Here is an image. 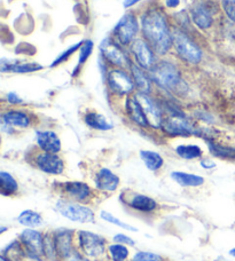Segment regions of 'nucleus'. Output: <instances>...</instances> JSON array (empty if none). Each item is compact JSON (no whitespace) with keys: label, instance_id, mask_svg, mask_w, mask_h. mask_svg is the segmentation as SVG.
I'll return each mask as SVG.
<instances>
[{"label":"nucleus","instance_id":"obj_39","mask_svg":"<svg viewBox=\"0 0 235 261\" xmlns=\"http://www.w3.org/2000/svg\"><path fill=\"white\" fill-rule=\"evenodd\" d=\"M7 101L9 102V103H12V105H21L22 102H23V100L21 99V97L18 96L16 93H14V92L8 93V94H7Z\"/></svg>","mask_w":235,"mask_h":261},{"label":"nucleus","instance_id":"obj_12","mask_svg":"<svg viewBox=\"0 0 235 261\" xmlns=\"http://www.w3.org/2000/svg\"><path fill=\"white\" fill-rule=\"evenodd\" d=\"M135 96H137V100L139 101L140 106L143 107L149 126L153 128H161L164 118L162 115V110L157 106L156 102L149 96V94H144V93H137Z\"/></svg>","mask_w":235,"mask_h":261},{"label":"nucleus","instance_id":"obj_4","mask_svg":"<svg viewBox=\"0 0 235 261\" xmlns=\"http://www.w3.org/2000/svg\"><path fill=\"white\" fill-rule=\"evenodd\" d=\"M141 30V25L137 16L133 13H128L121 17L112 30V38L117 43L123 46H130L138 38V34Z\"/></svg>","mask_w":235,"mask_h":261},{"label":"nucleus","instance_id":"obj_3","mask_svg":"<svg viewBox=\"0 0 235 261\" xmlns=\"http://www.w3.org/2000/svg\"><path fill=\"white\" fill-rule=\"evenodd\" d=\"M172 44L176 53L182 62L190 65L199 64L203 59L200 46L181 29L172 30Z\"/></svg>","mask_w":235,"mask_h":261},{"label":"nucleus","instance_id":"obj_32","mask_svg":"<svg viewBox=\"0 0 235 261\" xmlns=\"http://www.w3.org/2000/svg\"><path fill=\"white\" fill-rule=\"evenodd\" d=\"M3 257L8 261H21L23 257V249L18 244V242H13L11 245H8L7 249L4 251Z\"/></svg>","mask_w":235,"mask_h":261},{"label":"nucleus","instance_id":"obj_5","mask_svg":"<svg viewBox=\"0 0 235 261\" xmlns=\"http://www.w3.org/2000/svg\"><path fill=\"white\" fill-rule=\"evenodd\" d=\"M106 82L109 91L117 96H130L135 90L131 73L122 68H111L108 70Z\"/></svg>","mask_w":235,"mask_h":261},{"label":"nucleus","instance_id":"obj_18","mask_svg":"<svg viewBox=\"0 0 235 261\" xmlns=\"http://www.w3.org/2000/svg\"><path fill=\"white\" fill-rule=\"evenodd\" d=\"M54 243L56 252L61 258L67 259L74 252L73 234L69 230H59L54 234Z\"/></svg>","mask_w":235,"mask_h":261},{"label":"nucleus","instance_id":"obj_16","mask_svg":"<svg viewBox=\"0 0 235 261\" xmlns=\"http://www.w3.org/2000/svg\"><path fill=\"white\" fill-rule=\"evenodd\" d=\"M129 69L138 93L149 94L152 91V79H150L149 73L145 69L139 67L137 63H131Z\"/></svg>","mask_w":235,"mask_h":261},{"label":"nucleus","instance_id":"obj_28","mask_svg":"<svg viewBox=\"0 0 235 261\" xmlns=\"http://www.w3.org/2000/svg\"><path fill=\"white\" fill-rule=\"evenodd\" d=\"M208 147L210 152L214 156L224 158V160H235V148L224 144L216 143L214 141H208Z\"/></svg>","mask_w":235,"mask_h":261},{"label":"nucleus","instance_id":"obj_30","mask_svg":"<svg viewBox=\"0 0 235 261\" xmlns=\"http://www.w3.org/2000/svg\"><path fill=\"white\" fill-rule=\"evenodd\" d=\"M177 155L184 160H196L202 156V149L196 144H181L176 148Z\"/></svg>","mask_w":235,"mask_h":261},{"label":"nucleus","instance_id":"obj_31","mask_svg":"<svg viewBox=\"0 0 235 261\" xmlns=\"http://www.w3.org/2000/svg\"><path fill=\"white\" fill-rule=\"evenodd\" d=\"M93 47H94V44L92 40H85L82 45L81 47V54H79V59H78V64L76 69L74 70V74H76L79 69H81L84 64H85V62L87 61V59L91 57V54L93 52Z\"/></svg>","mask_w":235,"mask_h":261},{"label":"nucleus","instance_id":"obj_37","mask_svg":"<svg viewBox=\"0 0 235 261\" xmlns=\"http://www.w3.org/2000/svg\"><path fill=\"white\" fill-rule=\"evenodd\" d=\"M132 261H164L162 257L158 254L150 253V252H138L134 255Z\"/></svg>","mask_w":235,"mask_h":261},{"label":"nucleus","instance_id":"obj_35","mask_svg":"<svg viewBox=\"0 0 235 261\" xmlns=\"http://www.w3.org/2000/svg\"><path fill=\"white\" fill-rule=\"evenodd\" d=\"M83 43H84V41H81V43H78V44H75L74 46H72V47L65 50V52L61 53L60 57H59L58 59H56V60H54L53 63L51 64V67H52V68L56 67V65H59V64H61V63H63V62L67 61V60H68L70 57H72V55H73L74 53L77 52V49H79V48L82 47Z\"/></svg>","mask_w":235,"mask_h":261},{"label":"nucleus","instance_id":"obj_45","mask_svg":"<svg viewBox=\"0 0 235 261\" xmlns=\"http://www.w3.org/2000/svg\"><path fill=\"white\" fill-rule=\"evenodd\" d=\"M0 261H8L6 258H5V257H3V255H2V258H0Z\"/></svg>","mask_w":235,"mask_h":261},{"label":"nucleus","instance_id":"obj_15","mask_svg":"<svg viewBox=\"0 0 235 261\" xmlns=\"http://www.w3.org/2000/svg\"><path fill=\"white\" fill-rule=\"evenodd\" d=\"M191 17L194 24L201 30H208L214 23L213 14L204 4H197L191 11Z\"/></svg>","mask_w":235,"mask_h":261},{"label":"nucleus","instance_id":"obj_26","mask_svg":"<svg viewBox=\"0 0 235 261\" xmlns=\"http://www.w3.org/2000/svg\"><path fill=\"white\" fill-rule=\"evenodd\" d=\"M140 158L150 171H158L164 164L163 157L159 153L150 150H141Z\"/></svg>","mask_w":235,"mask_h":261},{"label":"nucleus","instance_id":"obj_43","mask_svg":"<svg viewBox=\"0 0 235 261\" xmlns=\"http://www.w3.org/2000/svg\"><path fill=\"white\" fill-rule=\"evenodd\" d=\"M140 2H143V0H125L123 5H124L125 8H130V7L134 6L135 4H138Z\"/></svg>","mask_w":235,"mask_h":261},{"label":"nucleus","instance_id":"obj_44","mask_svg":"<svg viewBox=\"0 0 235 261\" xmlns=\"http://www.w3.org/2000/svg\"><path fill=\"white\" fill-rule=\"evenodd\" d=\"M229 254H231L232 257H234V258H235V249H232L231 251H229Z\"/></svg>","mask_w":235,"mask_h":261},{"label":"nucleus","instance_id":"obj_27","mask_svg":"<svg viewBox=\"0 0 235 261\" xmlns=\"http://www.w3.org/2000/svg\"><path fill=\"white\" fill-rule=\"evenodd\" d=\"M18 185L16 180L7 172H0V193L4 196H12L17 192Z\"/></svg>","mask_w":235,"mask_h":261},{"label":"nucleus","instance_id":"obj_34","mask_svg":"<svg viewBox=\"0 0 235 261\" xmlns=\"http://www.w3.org/2000/svg\"><path fill=\"white\" fill-rule=\"evenodd\" d=\"M100 216H101V218H102L105 221L111 223V225H115V226H117V227L123 228V229H125V230H130V231H137V230H138L137 228H134V227H132V226L128 225V223L121 221L120 219H117L115 216H112V214L108 213L107 211H101Z\"/></svg>","mask_w":235,"mask_h":261},{"label":"nucleus","instance_id":"obj_29","mask_svg":"<svg viewBox=\"0 0 235 261\" xmlns=\"http://www.w3.org/2000/svg\"><path fill=\"white\" fill-rule=\"evenodd\" d=\"M17 221L23 226L34 228L41 225V222H43V218H41L39 213L32 211V210H26V211H23L20 216H18Z\"/></svg>","mask_w":235,"mask_h":261},{"label":"nucleus","instance_id":"obj_19","mask_svg":"<svg viewBox=\"0 0 235 261\" xmlns=\"http://www.w3.org/2000/svg\"><path fill=\"white\" fill-rule=\"evenodd\" d=\"M96 185L99 189L105 192H115L119 188L120 178L110 170L101 169L96 176Z\"/></svg>","mask_w":235,"mask_h":261},{"label":"nucleus","instance_id":"obj_22","mask_svg":"<svg viewBox=\"0 0 235 261\" xmlns=\"http://www.w3.org/2000/svg\"><path fill=\"white\" fill-rule=\"evenodd\" d=\"M44 67L36 62H22V63H2L3 72L11 71L14 73H30L43 70Z\"/></svg>","mask_w":235,"mask_h":261},{"label":"nucleus","instance_id":"obj_6","mask_svg":"<svg viewBox=\"0 0 235 261\" xmlns=\"http://www.w3.org/2000/svg\"><path fill=\"white\" fill-rule=\"evenodd\" d=\"M101 57L106 60L111 68H130L131 62L129 55L123 49V46L120 45L112 37H107L100 44Z\"/></svg>","mask_w":235,"mask_h":261},{"label":"nucleus","instance_id":"obj_17","mask_svg":"<svg viewBox=\"0 0 235 261\" xmlns=\"http://www.w3.org/2000/svg\"><path fill=\"white\" fill-rule=\"evenodd\" d=\"M126 114H128L129 118L132 120L134 124H137L140 127H148V120L144 113L143 107L140 106L139 101L137 100V96H128L125 103Z\"/></svg>","mask_w":235,"mask_h":261},{"label":"nucleus","instance_id":"obj_21","mask_svg":"<svg viewBox=\"0 0 235 261\" xmlns=\"http://www.w3.org/2000/svg\"><path fill=\"white\" fill-rule=\"evenodd\" d=\"M63 190L70 197L83 202V200L91 197L92 190L85 182H79V181H69L63 185Z\"/></svg>","mask_w":235,"mask_h":261},{"label":"nucleus","instance_id":"obj_13","mask_svg":"<svg viewBox=\"0 0 235 261\" xmlns=\"http://www.w3.org/2000/svg\"><path fill=\"white\" fill-rule=\"evenodd\" d=\"M36 165L47 174L59 175L64 171V163L56 153L43 151L36 156Z\"/></svg>","mask_w":235,"mask_h":261},{"label":"nucleus","instance_id":"obj_7","mask_svg":"<svg viewBox=\"0 0 235 261\" xmlns=\"http://www.w3.org/2000/svg\"><path fill=\"white\" fill-rule=\"evenodd\" d=\"M130 53L139 67L149 71L156 64V53L144 38H137L130 45Z\"/></svg>","mask_w":235,"mask_h":261},{"label":"nucleus","instance_id":"obj_14","mask_svg":"<svg viewBox=\"0 0 235 261\" xmlns=\"http://www.w3.org/2000/svg\"><path fill=\"white\" fill-rule=\"evenodd\" d=\"M37 143L43 151L58 153L61 150V140L53 130H37Z\"/></svg>","mask_w":235,"mask_h":261},{"label":"nucleus","instance_id":"obj_2","mask_svg":"<svg viewBox=\"0 0 235 261\" xmlns=\"http://www.w3.org/2000/svg\"><path fill=\"white\" fill-rule=\"evenodd\" d=\"M148 73L152 82L164 91L173 93L179 92L182 84H184L181 79V72L177 64L171 61H167V60L156 62Z\"/></svg>","mask_w":235,"mask_h":261},{"label":"nucleus","instance_id":"obj_38","mask_svg":"<svg viewBox=\"0 0 235 261\" xmlns=\"http://www.w3.org/2000/svg\"><path fill=\"white\" fill-rule=\"evenodd\" d=\"M114 241H115V243H119V244H126V245H131V246H133L135 244L134 241L131 239V237L126 236L124 234H117L114 237Z\"/></svg>","mask_w":235,"mask_h":261},{"label":"nucleus","instance_id":"obj_23","mask_svg":"<svg viewBox=\"0 0 235 261\" xmlns=\"http://www.w3.org/2000/svg\"><path fill=\"white\" fill-rule=\"evenodd\" d=\"M171 178L181 187H200L204 184V179L202 176L185 173V172H172Z\"/></svg>","mask_w":235,"mask_h":261},{"label":"nucleus","instance_id":"obj_40","mask_svg":"<svg viewBox=\"0 0 235 261\" xmlns=\"http://www.w3.org/2000/svg\"><path fill=\"white\" fill-rule=\"evenodd\" d=\"M201 166L205 170H211V169H214V167H216V163L213 161H209V160H203V161H201Z\"/></svg>","mask_w":235,"mask_h":261},{"label":"nucleus","instance_id":"obj_42","mask_svg":"<svg viewBox=\"0 0 235 261\" xmlns=\"http://www.w3.org/2000/svg\"><path fill=\"white\" fill-rule=\"evenodd\" d=\"M180 5V0H166V6L168 8H177Z\"/></svg>","mask_w":235,"mask_h":261},{"label":"nucleus","instance_id":"obj_1","mask_svg":"<svg viewBox=\"0 0 235 261\" xmlns=\"http://www.w3.org/2000/svg\"><path fill=\"white\" fill-rule=\"evenodd\" d=\"M143 38L152 46L157 55H167L173 47L172 30L168 17L158 8H149L141 16Z\"/></svg>","mask_w":235,"mask_h":261},{"label":"nucleus","instance_id":"obj_8","mask_svg":"<svg viewBox=\"0 0 235 261\" xmlns=\"http://www.w3.org/2000/svg\"><path fill=\"white\" fill-rule=\"evenodd\" d=\"M163 132L170 137H190L196 133L195 127L191 124L185 115L184 116H171L169 115L163 119L162 126Z\"/></svg>","mask_w":235,"mask_h":261},{"label":"nucleus","instance_id":"obj_33","mask_svg":"<svg viewBox=\"0 0 235 261\" xmlns=\"http://www.w3.org/2000/svg\"><path fill=\"white\" fill-rule=\"evenodd\" d=\"M109 253L114 261H125L129 257V250L123 244H112L109 246Z\"/></svg>","mask_w":235,"mask_h":261},{"label":"nucleus","instance_id":"obj_41","mask_svg":"<svg viewBox=\"0 0 235 261\" xmlns=\"http://www.w3.org/2000/svg\"><path fill=\"white\" fill-rule=\"evenodd\" d=\"M65 260H67V261H87L86 259H84L81 254L75 252V251Z\"/></svg>","mask_w":235,"mask_h":261},{"label":"nucleus","instance_id":"obj_9","mask_svg":"<svg viewBox=\"0 0 235 261\" xmlns=\"http://www.w3.org/2000/svg\"><path fill=\"white\" fill-rule=\"evenodd\" d=\"M58 211L62 214L64 218L69 220L81 223L94 222V212L91 208L83 206L77 203L70 202H59L56 205Z\"/></svg>","mask_w":235,"mask_h":261},{"label":"nucleus","instance_id":"obj_10","mask_svg":"<svg viewBox=\"0 0 235 261\" xmlns=\"http://www.w3.org/2000/svg\"><path fill=\"white\" fill-rule=\"evenodd\" d=\"M79 244L84 253L88 257L97 258L105 252L106 241L103 237L99 236L91 231H79L78 235Z\"/></svg>","mask_w":235,"mask_h":261},{"label":"nucleus","instance_id":"obj_24","mask_svg":"<svg viewBox=\"0 0 235 261\" xmlns=\"http://www.w3.org/2000/svg\"><path fill=\"white\" fill-rule=\"evenodd\" d=\"M130 206L137 210V211L140 212H153L156 210L157 207V203L156 200L153 199L152 197L146 195H135L134 197L130 200Z\"/></svg>","mask_w":235,"mask_h":261},{"label":"nucleus","instance_id":"obj_25","mask_svg":"<svg viewBox=\"0 0 235 261\" xmlns=\"http://www.w3.org/2000/svg\"><path fill=\"white\" fill-rule=\"evenodd\" d=\"M85 124L88 127L98 130H109L112 128V125L108 122L107 118L103 115L97 113H88L84 117Z\"/></svg>","mask_w":235,"mask_h":261},{"label":"nucleus","instance_id":"obj_11","mask_svg":"<svg viewBox=\"0 0 235 261\" xmlns=\"http://www.w3.org/2000/svg\"><path fill=\"white\" fill-rule=\"evenodd\" d=\"M21 242L30 258L40 260L41 254L44 253V237L39 231L34 229L23 230L21 234Z\"/></svg>","mask_w":235,"mask_h":261},{"label":"nucleus","instance_id":"obj_20","mask_svg":"<svg viewBox=\"0 0 235 261\" xmlns=\"http://www.w3.org/2000/svg\"><path fill=\"white\" fill-rule=\"evenodd\" d=\"M3 124L8 125L11 127L26 128L31 124L29 115L20 110H9L2 116Z\"/></svg>","mask_w":235,"mask_h":261},{"label":"nucleus","instance_id":"obj_36","mask_svg":"<svg viewBox=\"0 0 235 261\" xmlns=\"http://www.w3.org/2000/svg\"><path fill=\"white\" fill-rule=\"evenodd\" d=\"M222 7L228 20H231L235 24V0H223Z\"/></svg>","mask_w":235,"mask_h":261}]
</instances>
